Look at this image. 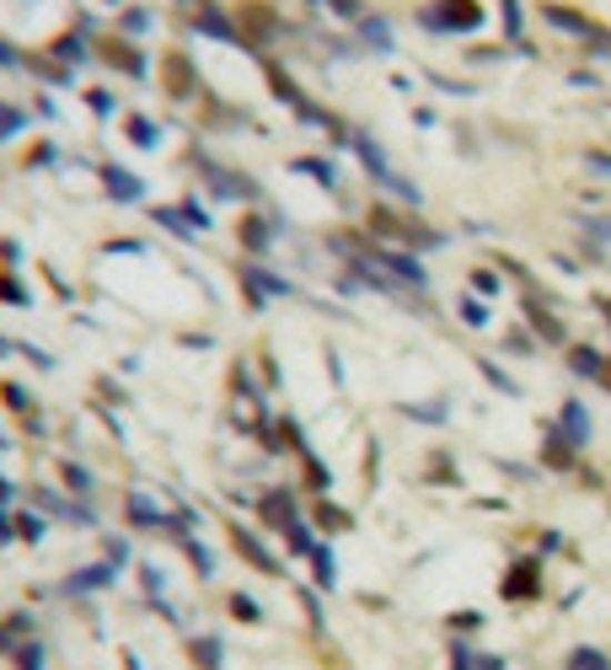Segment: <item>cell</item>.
I'll return each mask as SVG.
<instances>
[{"label":"cell","instance_id":"1","mask_svg":"<svg viewBox=\"0 0 611 670\" xmlns=\"http://www.w3.org/2000/svg\"><path fill=\"white\" fill-rule=\"evenodd\" d=\"M11 666H22V670H43V649H38V643H17Z\"/></svg>","mask_w":611,"mask_h":670}]
</instances>
